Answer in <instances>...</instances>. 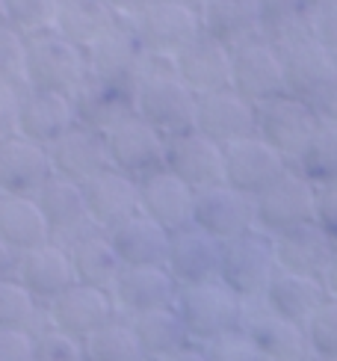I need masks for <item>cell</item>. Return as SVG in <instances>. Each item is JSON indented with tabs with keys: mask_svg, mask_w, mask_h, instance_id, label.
I'll return each mask as SVG.
<instances>
[{
	"mask_svg": "<svg viewBox=\"0 0 337 361\" xmlns=\"http://www.w3.org/2000/svg\"><path fill=\"white\" fill-rule=\"evenodd\" d=\"M290 163L257 137H246L240 142L225 145V184L246 195L264 192L275 178H281Z\"/></svg>",
	"mask_w": 337,
	"mask_h": 361,
	"instance_id": "obj_15",
	"label": "cell"
},
{
	"mask_svg": "<svg viewBox=\"0 0 337 361\" xmlns=\"http://www.w3.org/2000/svg\"><path fill=\"white\" fill-rule=\"evenodd\" d=\"M192 225H198L210 237L234 240L240 234L255 231V199L246 192H240L228 184H216L207 190L195 192V207H192Z\"/></svg>",
	"mask_w": 337,
	"mask_h": 361,
	"instance_id": "obj_12",
	"label": "cell"
},
{
	"mask_svg": "<svg viewBox=\"0 0 337 361\" xmlns=\"http://www.w3.org/2000/svg\"><path fill=\"white\" fill-rule=\"evenodd\" d=\"M74 98V116L78 122L95 130H106L125 118L133 110L136 101V80H98L86 78L83 86L71 95Z\"/></svg>",
	"mask_w": 337,
	"mask_h": 361,
	"instance_id": "obj_27",
	"label": "cell"
},
{
	"mask_svg": "<svg viewBox=\"0 0 337 361\" xmlns=\"http://www.w3.org/2000/svg\"><path fill=\"white\" fill-rule=\"evenodd\" d=\"M0 240L18 252L48 243L51 228L36 199H30V195H0Z\"/></svg>",
	"mask_w": 337,
	"mask_h": 361,
	"instance_id": "obj_35",
	"label": "cell"
},
{
	"mask_svg": "<svg viewBox=\"0 0 337 361\" xmlns=\"http://www.w3.org/2000/svg\"><path fill=\"white\" fill-rule=\"evenodd\" d=\"M33 332L0 329V361H33Z\"/></svg>",
	"mask_w": 337,
	"mask_h": 361,
	"instance_id": "obj_47",
	"label": "cell"
},
{
	"mask_svg": "<svg viewBox=\"0 0 337 361\" xmlns=\"http://www.w3.org/2000/svg\"><path fill=\"white\" fill-rule=\"evenodd\" d=\"M121 21L116 9L110 6V0H59V12H56V33H63L74 44H86L92 39H98L106 27H113Z\"/></svg>",
	"mask_w": 337,
	"mask_h": 361,
	"instance_id": "obj_36",
	"label": "cell"
},
{
	"mask_svg": "<svg viewBox=\"0 0 337 361\" xmlns=\"http://www.w3.org/2000/svg\"><path fill=\"white\" fill-rule=\"evenodd\" d=\"M0 24H6V6H4V0H0Z\"/></svg>",
	"mask_w": 337,
	"mask_h": 361,
	"instance_id": "obj_55",
	"label": "cell"
},
{
	"mask_svg": "<svg viewBox=\"0 0 337 361\" xmlns=\"http://www.w3.org/2000/svg\"><path fill=\"white\" fill-rule=\"evenodd\" d=\"M54 175L48 145L24 137L0 140V195H30L48 184Z\"/></svg>",
	"mask_w": 337,
	"mask_h": 361,
	"instance_id": "obj_19",
	"label": "cell"
},
{
	"mask_svg": "<svg viewBox=\"0 0 337 361\" xmlns=\"http://www.w3.org/2000/svg\"><path fill=\"white\" fill-rule=\"evenodd\" d=\"M106 237L121 258V267H166L172 234L145 214H133L130 219L116 225Z\"/></svg>",
	"mask_w": 337,
	"mask_h": 361,
	"instance_id": "obj_32",
	"label": "cell"
},
{
	"mask_svg": "<svg viewBox=\"0 0 337 361\" xmlns=\"http://www.w3.org/2000/svg\"><path fill=\"white\" fill-rule=\"evenodd\" d=\"M163 361H207V353H204L202 343H190V347H183L180 353L168 355V358H163Z\"/></svg>",
	"mask_w": 337,
	"mask_h": 361,
	"instance_id": "obj_52",
	"label": "cell"
},
{
	"mask_svg": "<svg viewBox=\"0 0 337 361\" xmlns=\"http://www.w3.org/2000/svg\"><path fill=\"white\" fill-rule=\"evenodd\" d=\"M18 264H21V252L0 240V281L18 279Z\"/></svg>",
	"mask_w": 337,
	"mask_h": 361,
	"instance_id": "obj_50",
	"label": "cell"
},
{
	"mask_svg": "<svg viewBox=\"0 0 337 361\" xmlns=\"http://www.w3.org/2000/svg\"><path fill=\"white\" fill-rule=\"evenodd\" d=\"M180 4H187V6H192V9H198V12H202V6L207 4V0H180Z\"/></svg>",
	"mask_w": 337,
	"mask_h": 361,
	"instance_id": "obj_54",
	"label": "cell"
},
{
	"mask_svg": "<svg viewBox=\"0 0 337 361\" xmlns=\"http://www.w3.org/2000/svg\"><path fill=\"white\" fill-rule=\"evenodd\" d=\"M255 113H257V137L266 145H272L290 166L296 163L302 148L308 145L314 130L319 128V116L311 107V101H305L293 92L255 104Z\"/></svg>",
	"mask_w": 337,
	"mask_h": 361,
	"instance_id": "obj_6",
	"label": "cell"
},
{
	"mask_svg": "<svg viewBox=\"0 0 337 361\" xmlns=\"http://www.w3.org/2000/svg\"><path fill=\"white\" fill-rule=\"evenodd\" d=\"M48 152H51L54 175L78 180V184H86L89 178L110 169V154H106L104 130L86 128L80 122H74L56 142H51Z\"/></svg>",
	"mask_w": 337,
	"mask_h": 361,
	"instance_id": "obj_21",
	"label": "cell"
},
{
	"mask_svg": "<svg viewBox=\"0 0 337 361\" xmlns=\"http://www.w3.org/2000/svg\"><path fill=\"white\" fill-rule=\"evenodd\" d=\"M195 130L216 140L222 148L246 137H255L257 133L255 104L234 92V89H219V92L202 95L195 110Z\"/></svg>",
	"mask_w": 337,
	"mask_h": 361,
	"instance_id": "obj_16",
	"label": "cell"
},
{
	"mask_svg": "<svg viewBox=\"0 0 337 361\" xmlns=\"http://www.w3.org/2000/svg\"><path fill=\"white\" fill-rule=\"evenodd\" d=\"M326 299H329V290H326L323 279L290 273V269H275V276L266 284L260 305L272 314H278L284 320H293V323L305 326L308 317L326 302Z\"/></svg>",
	"mask_w": 337,
	"mask_h": 361,
	"instance_id": "obj_31",
	"label": "cell"
},
{
	"mask_svg": "<svg viewBox=\"0 0 337 361\" xmlns=\"http://www.w3.org/2000/svg\"><path fill=\"white\" fill-rule=\"evenodd\" d=\"M202 347L207 353V361H266L264 353L257 350V343L249 338L246 329L225 332L219 338L202 343Z\"/></svg>",
	"mask_w": 337,
	"mask_h": 361,
	"instance_id": "obj_44",
	"label": "cell"
},
{
	"mask_svg": "<svg viewBox=\"0 0 337 361\" xmlns=\"http://www.w3.org/2000/svg\"><path fill=\"white\" fill-rule=\"evenodd\" d=\"M136 338H140L142 350L151 361H163L168 355L180 353L183 347H190L192 338L183 326L180 314L175 305L168 308H154V311H142V314H133L128 317Z\"/></svg>",
	"mask_w": 337,
	"mask_h": 361,
	"instance_id": "obj_34",
	"label": "cell"
},
{
	"mask_svg": "<svg viewBox=\"0 0 337 361\" xmlns=\"http://www.w3.org/2000/svg\"><path fill=\"white\" fill-rule=\"evenodd\" d=\"M293 169L308 178L317 190L337 187V125L334 122H319L314 137L296 157Z\"/></svg>",
	"mask_w": 337,
	"mask_h": 361,
	"instance_id": "obj_37",
	"label": "cell"
},
{
	"mask_svg": "<svg viewBox=\"0 0 337 361\" xmlns=\"http://www.w3.org/2000/svg\"><path fill=\"white\" fill-rule=\"evenodd\" d=\"M281 54L287 92H293L305 101H314L337 80V56L314 39V33H299L281 44H272Z\"/></svg>",
	"mask_w": 337,
	"mask_h": 361,
	"instance_id": "obj_9",
	"label": "cell"
},
{
	"mask_svg": "<svg viewBox=\"0 0 337 361\" xmlns=\"http://www.w3.org/2000/svg\"><path fill=\"white\" fill-rule=\"evenodd\" d=\"M166 169L187 180L195 192L225 184V148L192 128L187 133H178V137H168Z\"/></svg>",
	"mask_w": 337,
	"mask_h": 361,
	"instance_id": "obj_13",
	"label": "cell"
},
{
	"mask_svg": "<svg viewBox=\"0 0 337 361\" xmlns=\"http://www.w3.org/2000/svg\"><path fill=\"white\" fill-rule=\"evenodd\" d=\"M89 78L86 54L56 30L27 39V89L74 95Z\"/></svg>",
	"mask_w": 337,
	"mask_h": 361,
	"instance_id": "obj_3",
	"label": "cell"
},
{
	"mask_svg": "<svg viewBox=\"0 0 337 361\" xmlns=\"http://www.w3.org/2000/svg\"><path fill=\"white\" fill-rule=\"evenodd\" d=\"M231 89L243 98H249L252 104L284 95L287 74H284L281 54L266 39L237 44L231 51Z\"/></svg>",
	"mask_w": 337,
	"mask_h": 361,
	"instance_id": "obj_11",
	"label": "cell"
},
{
	"mask_svg": "<svg viewBox=\"0 0 337 361\" xmlns=\"http://www.w3.org/2000/svg\"><path fill=\"white\" fill-rule=\"evenodd\" d=\"M36 202L42 207L44 219H48L51 240H56V243L68 246L71 240H78L80 234L95 228L89 219L83 184H78V180H68L63 175H51L48 184L36 192Z\"/></svg>",
	"mask_w": 337,
	"mask_h": 361,
	"instance_id": "obj_20",
	"label": "cell"
},
{
	"mask_svg": "<svg viewBox=\"0 0 337 361\" xmlns=\"http://www.w3.org/2000/svg\"><path fill=\"white\" fill-rule=\"evenodd\" d=\"M266 4H305V0H266Z\"/></svg>",
	"mask_w": 337,
	"mask_h": 361,
	"instance_id": "obj_56",
	"label": "cell"
},
{
	"mask_svg": "<svg viewBox=\"0 0 337 361\" xmlns=\"http://www.w3.org/2000/svg\"><path fill=\"white\" fill-rule=\"evenodd\" d=\"M83 195L92 225L104 234H110L116 225L140 214V180L113 166L89 178L83 184Z\"/></svg>",
	"mask_w": 337,
	"mask_h": 361,
	"instance_id": "obj_17",
	"label": "cell"
},
{
	"mask_svg": "<svg viewBox=\"0 0 337 361\" xmlns=\"http://www.w3.org/2000/svg\"><path fill=\"white\" fill-rule=\"evenodd\" d=\"M311 33L337 56V0H311Z\"/></svg>",
	"mask_w": 337,
	"mask_h": 361,
	"instance_id": "obj_45",
	"label": "cell"
},
{
	"mask_svg": "<svg viewBox=\"0 0 337 361\" xmlns=\"http://www.w3.org/2000/svg\"><path fill=\"white\" fill-rule=\"evenodd\" d=\"M272 249H275V264H278V269L323 279L334 252H337V243L317 222H308V225H299V228L275 234Z\"/></svg>",
	"mask_w": 337,
	"mask_h": 361,
	"instance_id": "obj_28",
	"label": "cell"
},
{
	"mask_svg": "<svg viewBox=\"0 0 337 361\" xmlns=\"http://www.w3.org/2000/svg\"><path fill=\"white\" fill-rule=\"evenodd\" d=\"M323 284H326L329 296L337 299V252H334V258H331V264H329V269H326V276H323Z\"/></svg>",
	"mask_w": 337,
	"mask_h": 361,
	"instance_id": "obj_53",
	"label": "cell"
},
{
	"mask_svg": "<svg viewBox=\"0 0 337 361\" xmlns=\"http://www.w3.org/2000/svg\"><path fill=\"white\" fill-rule=\"evenodd\" d=\"M0 83L27 89V39L12 24H0Z\"/></svg>",
	"mask_w": 337,
	"mask_h": 361,
	"instance_id": "obj_43",
	"label": "cell"
},
{
	"mask_svg": "<svg viewBox=\"0 0 337 361\" xmlns=\"http://www.w3.org/2000/svg\"><path fill=\"white\" fill-rule=\"evenodd\" d=\"M317 225L337 243V187L319 190V199H317Z\"/></svg>",
	"mask_w": 337,
	"mask_h": 361,
	"instance_id": "obj_48",
	"label": "cell"
},
{
	"mask_svg": "<svg viewBox=\"0 0 337 361\" xmlns=\"http://www.w3.org/2000/svg\"><path fill=\"white\" fill-rule=\"evenodd\" d=\"M305 335H308L311 355L337 358V299L334 296H329L326 302L308 317Z\"/></svg>",
	"mask_w": 337,
	"mask_h": 361,
	"instance_id": "obj_41",
	"label": "cell"
},
{
	"mask_svg": "<svg viewBox=\"0 0 337 361\" xmlns=\"http://www.w3.org/2000/svg\"><path fill=\"white\" fill-rule=\"evenodd\" d=\"M175 308L180 314L183 326L192 338V343H207L225 332L243 329L249 314V302L228 290L225 284L216 281H202V284H187L178 290Z\"/></svg>",
	"mask_w": 337,
	"mask_h": 361,
	"instance_id": "obj_2",
	"label": "cell"
},
{
	"mask_svg": "<svg viewBox=\"0 0 337 361\" xmlns=\"http://www.w3.org/2000/svg\"><path fill=\"white\" fill-rule=\"evenodd\" d=\"M74 122H78V116H74V98L71 95L24 89L18 137L33 140L39 145H51L63 137Z\"/></svg>",
	"mask_w": 337,
	"mask_h": 361,
	"instance_id": "obj_30",
	"label": "cell"
},
{
	"mask_svg": "<svg viewBox=\"0 0 337 361\" xmlns=\"http://www.w3.org/2000/svg\"><path fill=\"white\" fill-rule=\"evenodd\" d=\"M317 199L319 190L305 175L290 166L281 178L255 195V225L269 237L317 222Z\"/></svg>",
	"mask_w": 337,
	"mask_h": 361,
	"instance_id": "obj_5",
	"label": "cell"
},
{
	"mask_svg": "<svg viewBox=\"0 0 337 361\" xmlns=\"http://www.w3.org/2000/svg\"><path fill=\"white\" fill-rule=\"evenodd\" d=\"M83 54L89 78L98 80H136V71L142 63V48L128 21H116L113 27H106L98 39L86 44Z\"/></svg>",
	"mask_w": 337,
	"mask_h": 361,
	"instance_id": "obj_23",
	"label": "cell"
},
{
	"mask_svg": "<svg viewBox=\"0 0 337 361\" xmlns=\"http://www.w3.org/2000/svg\"><path fill=\"white\" fill-rule=\"evenodd\" d=\"M33 361H86V343L63 329L44 326L33 338Z\"/></svg>",
	"mask_w": 337,
	"mask_h": 361,
	"instance_id": "obj_42",
	"label": "cell"
},
{
	"mask_svg": "<svg viewBox=\"0 0 337 361\" xmlns=\"http://www.w3.org/2000/svg\"><path fill=\"white\" fill-rule=\"evenodd\" d=\"M128 24L140 48L157 56H178L192 39L204 33L202 12L180 4V0H157Z\"/></svg>",
	"mask_w": 337,
	"mask_h": 361,
	"instance_id": "obj_7",
	"label": "cell"
},
{
	"mask_svg": "<svg viewBox=\"0 0 337 361\" xmlns=\"http://www.w3.org/2000/svg\"><path fill=\"white\" fill-rule=\"evenodd\" d=\"M151 4H157V0H110V6L116 9V15L121 21H133L136 15L142 9H148Z\"/></svg>",
	"mask_w": 337,
	"mask_h": 361,
	"instance_id": "obj_51",
	"label": "cell"
},
{
	"mask_svg": "<svg viewBox=\"0 0 337 361\" xmlns=\"http://www.w3.org/2000/svg\"><path fill=\"white\" fill-rule=\"evenodd\" d=\"M178 290V281L168 276L166 267H121L110 288L121 317L175 305Z\"/></svg>",
	"mask_w": 337,
	"mask_h": 361,
	"instance_id": "obj_22",
	"label": "cell"
},
{
	"mask_svg": "<svg viewBox=\"0 0 337 361\" xmlns=\"http://www.w3.org/2000/svg\"><path fill=\"white\" fill-rule=\"evenodd\" d=\"M48 326V311L30 293L18 279L0 281V329H21V332H39Z\"/></svg>",
	"mask_w": 337,
	"mask_h": 361,
	"instance_id": "obj_39",
	"label": "cell"
},
{
	"mask_svg": "<svg viewBox=\"0 0 337 361\" xmlns=\"http://www.w3.org/2000/svg\"><path fill=\"white\" fill-rule=\"evenodd\" d=\"M18 281L33 293L42 305H48L51 299H56L63 290H68L74 281V267H71V255L63 243L48 240L36 249L21 252V264H18Z\"/></svg>",
	"mask_w": 337,
	"mask_h": 361,
	"instance_id": "obj_26",
	"label": "cell"
},
{
	"mask_svg": "<svg viewBox=\"0 0 337 361\" xmlns=\"http://www.w3.org/2000/svg\"><path fill=\"white\" fill-rule=\"evenodd\" d=\"M308 361H337V358H319V355H311Z\"/></svg>",
	"mask_w": 337,
	"mask_h": 361,
	"instance_id": "obj_57",
	"label": "cell"
},
{
	"mask_svg": "<svg viewBox=\"0 0 337 361\" xmlns=\"http://www.w3.org/2000/svg\"><path fill=\"white\" fill-rule=\"evenodd\" d=\"M86 361H151L128 317H116L86 341Z\"/></svg>",
	"mask_w": 337,
	"mask_h": 361,
	"instance_id": "obj_38",
	"label": "cell"
},
{
	"mask_svg": "<svg viewBox=\"0 0 337 361\" xmlns=\"http://www.w3.org/2000/svg\"><path fill=\"white\" fill-rule=\"evenodd\" d=\"M195 190L166 166L140 178V214L154 219L172 234L192 225Z\"/></svg>",
	"mask_w": 337,
	"mask_h": 361,
	"instance_id": "obj_18",
	"label": "cell"
},
{
	"mask_svg": "<svg viewBox=\"0 0 337 361\" xmlns=\"http://www.w3.org/2000/svg\"><path fill=\"white\" fill-rule=\"evenodd\" d=\"M133 110L166 140L195 128L198 95L180 80L175 56H157L142 51V63L136 71Z\"/></svg>",
	"mask_w": 337,
	"mask_h": 361,
	"instance_id": "obj_1",
	"label": "cell"
},
{
	"mask_svg": "<svg viewBox=\"0 0 337 361\" xmlns=\"http://www.w3.org/2000/svg\"><path fill=\"white\" fill-rule=\"evenodd\" d=\"M311 107L317 110L319 122H334V125H337V80L326 89L323 95H317V98L311 101Z\"/></svg>",
	"mask_w": 337,
	"mask_h": 361,
	"instance_id": "obj_49",
	"label": "cell"
},
{
	"mask_svg": "<svg viewBox=\"0 0 337 361\" xmlns=\"http://www.w3.org/2000/svg\"><path fill=\"white\" fill-rule=\"evenodd\" d=\"M104 140H106V154H110V166L136 180L166 166L168 140L136 113L118 118L116 125L106 128Z\"/></svg>",
	"mask_w": 337,
	"mask_h": 361,
	"instance_id": "obj_8",
	"label": "cell"
},
{
	"mask_svg": "<svg viewBox=\"0 0 337 361\" xmlns=\"http://www.w3.org/2000/svg\"><path fill=\"white\" fill-rule=\"evenodd\" d=\"M66 249L71 255L74 279L80 284H92V288H104V290L113 288V281L121 273V258L116 255L110 237L104 231L92 228L78 240H71Z\"/></svg>",
	"mask_w": 337,
	"mask_h": 361,
	"instance_id": "obj_33",
	"label": "cell"
},
{
	"mask_svg": "<svg viewBox=\"0 0 337 361\" xmlns=\"http://www.w3.org/2000/svg\"><path fill=\"white\" fill-rule=\"evenodd\" d=\"M6 24H12L24 39L48 33L56 27L59 0H4Z\"/></svg>",
	"mask_w": 337,
	"mask_h": 361,
	"instance_id": "obj_40",
	"label": "cell"
},
{
	"mask_svg": "<svg viewBox=\"0 0 337 361\" xmlns=\"http://www.w3.org/2000/svg\"><path fill=\"white\" fill-rule=\"evenodd\" d=\"M275 269V249L272 237L264 231H249L222 243V264H219V281L228 290H234L243 302H260L266 284L272 281Z\"/></svg>",
	"mask_w": 337,
	"mask_h": 361,
	"instance_id": "obj_4",
	"label": "cell"
},
{
	"mask_svg": "<svg viewBox=\"0 0 337 361\" xmlns=\"http://www.w3.org/2000/svg\"><path fill=\"white\" fill-rule=\"evenodd\" d=\"M264 15L266 0H207L202 6V30L234 51L237 44L264 39Z\"/></svg>",
	"mask_w": 337,
	"mask_h": 361,
	"instance_id": "obj_25",
	"label": "cell"
},
{
	"mask_svg": "<svg viewBox=\"0 0 337 361\" xmlns=\"http://www.w3.org/2000/svg\"><path fill=\"white\" fill-rule=\"evenodd\" d=\"M243 329L257 343V350L264 353L266 361H308L311 358L305 326L278 317V314L266 311L260 302L249 305Z\"/></svg>",
	"mask_w": 337,
	"mask_h": 361,
	"instance_id": "obj_29",
	"label": "cell"
},
{
	"mask_svg": "<svg viewBox=\"0 0 337 361\" xmlns=\"http://www.w3.org/2000/svg\"><path fill=\"white\" fill-rule=\"evenodd\" d=\"M44 311H48V326L63 329V332L80 338V341H86L106 323L121 317L110 290L92 288V284H80V281H74L68 290L51 299V302L44 305Z\"/></svg>",
	"mask_w": 337,
	"mask_h": 361,
	"instance_id": "obj_10",
	"label": "cell"
},
{
	"mask_svg": "<svg viewBox=\"0 0 337 361\" xmlns=\"http://www.w3.org/2000/svg\"><path fill=\"white\" fill-rule=\"evenodd\" d=\"M21 95H24V86L0 83V140L18 137V122H21Z\"/></svg>",
	"mask_w": 337,
	"mask_h": 361,
	"instance_id": "obj_46",
	"label": "cell"
},
{
	"mask_svg": "<svg viewBox=\"0 0 337 361\" xmlns=\"http://www.w3.org/2000/svg\"><path fill=\"white\" fill-rule=\"evenodd\" d=\"M180 80L202 98L219 89H231V48L202 33L175 56Z\"/></svg>",
	"mask_w": 337,
	"mask_h": 361,
	"instance_id": "obj_24",
	"label": "cell"
},
{
	"mask_svg": "<svg viewBox=\"0 0 337 361\" xmlns=\"http://www.w3.org/2000/svg\"><path fill=\"white\" fill-rule=\"evenodd\" d=\"M222 264V240L210 237L198 225H187L168 237L166 269L178 281V288L202 281H216Z\"/></svg>",
	"mask_w": 337,
	"mask_h": 361,
	"instance_id": "obj_14",
	"label": "cell"
}]
</instances>
